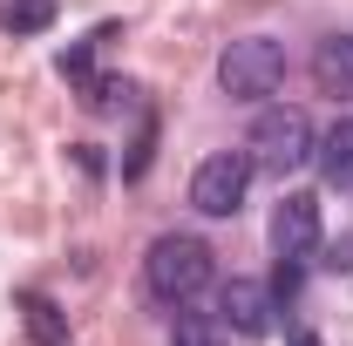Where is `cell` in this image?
<instances>
[{"label": "cell", "mask_w": 353, "mask_h": 346, "mask_svg": "<svg viewBox=\"0 0 353 346\" xmlns=\"http://www.w3.org/2000/svg\"><path fill=\"white\" fill-rule=\"evenodd\" d=\"M312 163H319V176H326V183L353 190V116H340L333 130L312 143Z\"/></svg>", "instance_id": "obj_8"}, {"label": "cell", "mask_w": 353, "mask_h": 346, "mask_svg": "<svg viewBox=\"0 0 353 346\" xmlns=\"http://www.w3.org/2000/svg\"><path fill=\"white\" fill-rule=\"evenodd\" d=\"M170 346H231V326H224L218 312H176Z\"/></svg>", "instance_id": "obj_9"}, {"label": "cell", "mask_w": 353, "mask_h": 346, "mask_svg": "<svg viewBox=\"0 0 353 346\" xmlns=\"http://www.w3.org/2000/svg\"><path fill=\"white\" fill-rule=\"evenodd\" d=\"M218 312L231 333H245V340H259V333H272V292H265L259 278H231L218 292Z\"/></svg>", "instance_id": "obj_6"}, {"label": "cell", "mask_w": 353, "mask_h": 346, "mask_svg": "<svg viewBox=\"0 0 353 346\" xmlns=\"http://www.w3.org/2000/svg\"><path fill=\"white\" fill-rule=\"evenodd\" d=\"M252 156L245 150H218V156H204L197 163V176H190V204L204 217H231L238 204H245V190H252Z\"/></svg>", "instance_id": "obj_4"}, {"label": "cell", "mask_w": 353, "mask_h": 346, "mask_svg": "<svg viewBox=\"0 0 353 346\" xmlns=\"http://www.w3.org/2000/svg\"><path fill=\"white\" fill-rule=\"evenodd\" d=\"M21 312H28V333H34L41 346H61V340H68V319H61V305H54V299L28 292V299H21Z\"/></svg>", "instance_id": "obj_10"}, {"label": "cell", "mask_w": 353, "mask_h": 346, "mask_svg": "<svg viewBox=\"0 0 353 346\" xmlns=\"http://www.w3.org/2000/svg\"><path fill=\"white\" fill-rule=\"evenodd\" d=\"M272 245L285 265H306L319 252V197L312 190H285V204L272 211Z\"/></svg>", "instance_id": "obj_5"}, {"label": "cell", "mask_w": 353, "mask_h": 346, "mask_svg": "<svg viewBox=\"0 0 353 346\" xmlns=\"http://www.w3.org/2000/svg\"><path fill=\"white\" fill-rule=\"evenodd\" d=\"M292 346H319V340H312V333H299V340H292Z\"/></svg>", "instance_id": "obj_12"}, {"label": "cell", "mask_w": 353, "mask_h": 346, "mask_svg": "<svg viewBox=\"0 0 353 346\" xmlns=\"http://www.w3.org/2000/svg\"><path fill=\"white\" fill-rule=\"evenodd\" d=\"M211 278H218L211 245H204V238H183V231H163V238L150 245V258H143V285H150L163 305L204 299V292H211Z\"/></svg>", "instance_id": "obj_1"}, {"label": "cell", "mask_w": 353, "mask_h": 346, "mask_svg": "<svg viewBox=\"0 0 353 346\" xmlns=\"http://www.w3.org/2000/svg\"><path fill=\"white\" fill-rule=\"evenodd\" d=\"M252 163H259V170H279V176L306 170V163H312V123H306V109H265L259 123H252Z\"/></svg>", "instance_id": "obj_3"}, {"label": "cell", "mask_w": 353, "mask_h": 346, "mask_svg": "<svg viewBox=\"0 0 353 346\" xmlns=\"http://www.w3.org/2000/svg\"><path fill=\"white\" fill-rule=\"evenodd\" d=\"M279 82H285V48L272 34H245L218 54V88L231 102H265V95H279Z\"/></svg>", "instance_id": "obj_2"}, {"label": "cell", "mask_w": 353, "mask_h": 346, "mask_svg": "<svg viewBox=\"0 0 353 346\" xmlns=\"http://www.w3.org/2000/svg\"><path fill=\"white\" fill-rule=\"evenodd\" d=\"M312 82L319 95H353V34H326L312 48Z\"/></svg>", "instance_id": "obj_7"}, {"label": "cell", "mask_w": 353, "mask_h": 346, "mask_svg": "<svg viewBox=\"0 0 353 346\" xmlns=\"http://www.w3.org/2000/svg\"><path fill=\"white\" fill-rule=\"evenodd\" d=\"M48 21H54V0H7L0 7V28L7 34H41Z\"/></svg>", "instance_id": "obj_11"}]
</instances>
